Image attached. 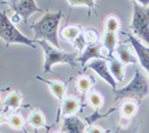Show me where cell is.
<instances>
[{"mask_svg":"<svg viewBox=\"0 0 149 133\" xmlns=\"http://www.w3.org/2000/svg\"><path fill=\"white\" fill-rule=\"evenodd\" d=\"M84 36H85V39H86V41H87V45H91V44L97 43L99 36H97L96 29H94V28L86 29V31L84 32Z\"/></svg>","mask_w":149,"mask_h":133,"instance_id":"cb8c5ba5","label":"cell"},{"mask_svg":"<svg viewBox=\"0 0 149 133\" xmlns=\"http://www.w3.org/2000/svg\"><path fill=\"white\" fill-rule=\"evenodd\" d=\"M137 4L142 7H148L149 5V0H140V1H137Z\"/></svg>","mask_w":149,"mask_h":133,"instance_id":"83f0119b","label":"cell"},{"mask_svg":"<svg viewBox=\"0 0 149 133\" xmlns=\"http://www.w3.org/2000/svg\"><path fill=\"white\" fill-rule=\"evenodd\" d=\"M88 103H89V105H91L92 107L99 108V107L103 104V99H102L101 94H99L97 92L92 91V92H89V94H88Z\"/></svg>","mask_w":149,"mask_h":133,"instance_id":"44dd1931","label":"cell"},{"mask_svg":"<svg viewBox=\"0 0 149 133\" xmlns=\"http://www.w3.org/2000/svg\"><path fill=\"white\" fill-rule=\"evenodd\" d=\"M87 133H104V131L96 126H91L87 128Z\"/></svg>","mask_w":149,"mask_h":133,"instance_id":"4316f807","label":"cell"},{"mask_svg":"<svg viewBox=\"0 0 149 133\" xmlns=\"http://www.w3.org/2000/svg\"><path fill=\"white\" fill-rule=\"evenodd\" d=\"M4 121V117H3V114H0V124H1Z\"/></svg>","mask_w":149,"mask_h":133,"instance_id":"f1b7e54d","label":"cell"},{"mask_svg":"<svg viewBox=\"0 0 149 133\" xmlns=\"http://www.w3.org/2000/svg\"><path fill=\"white\" fill-rule=\"evenodd\" d=\"M125 34L128 37V41L134 47V50L136 52V55H137V60L141 62L142 67L149 74V47L144 46L139 39H136L134 36L129 34V33H125Z\"/></svg>","mask_w":149,"mask_h":133,"instance_id":"ba28073f","label":"cell"},{"mask_svg":"<svg viewBox=\"0 0 149 133\" xmlns=\"http://www.w3.org/2000/svg\"><path fill=\"white\" fill-rule=\"evenodd\" d=\"M62 132L63 133H84L86 130V126L82 120H80L78 117H65L62 123Z\"/></svg>","mask_w":149,"mask_h":133,"instance_id":"30bf717a","label":"cell"},{"mask_svg":"<svg viewBox=\"0 0 149 133\" xmlns=\"http://www.w3.org/2000/svg\"><path fill=\"white\" fill-rule=\"evenodd\" d=\"M62 18V12H46V14L39 19L36 22L31 25V28L34 31L33 41H38L39 39H44L55 48L60 50L59 40H58V28L60 20Z\"/></svg>","mask_w":149,"mask_h":133,"instance_id":"6da1fadb","label":"cell"},{"mask_svg":"<svg viewBox=\"0 0 149 133\" xmlns=\"http://www.w3.org/2000/svg\"><path fill=\"white\" fill-rule=\"evenodd\" d=\"M0 38L5 41L6 46L11 44H22L35 48L34 41L19 32V29L12 22L11 18H8L7 14L3 11H0Z\"/></svg>","mask_w":149,"mask_h":133,"instance_id":"277c9868","label":"cell"},{"mask_svg":"<svg viewBox=\"0 0 149 133\" xmlns=\"http://www.w3.org/2000/svg\"><path fill=\"white\" fill-rule=\"evenodd\" d=\"M87 69L93 70L101 79H103L107 84H109L113 90H116V80L114 79V77L111 76L110 71H109V66H108V61L107 59H95L92 60L91 62H88L86 65Z\"/></svg>","mask_w":149,"mask_h":133,"instance_id":"8992f818","label":"cell"},{"mask_svg":"<svg viewBox=\"0 0 149 133\" xmlns=\"http://www.w3.org/2000/svg\"><path fill=\"white\" fill-rule=\"evenodd\" d=\"M28 124L32 125L33 127L35 128H41V127H45L46 125V120L44 118V114L38 111V110H34L29 117H28Z\"/></svg>","mask_w":149,"mask_h":133,"instance_id":"e0dca14e","label":"cell"},{"mask_svg":"<svg viewBox=\"0 0 149 133\" xmlns=\"http://www.w3.org/2000/svg\"><path fill=\"white\" fill-rule=\"evenodd\" d=\"M107 61H108V66H109V71L111 73V76L114 77V79L116 81H123L125 78V66L123 64L115 58L113 54H108L107 57Z\"/></svg>","mask_w":149,"mask_h":133,"instance_id":"8fae6325","label":"cell"},{"mask_svg":"<svg viewBox=\"0 0 149 133\" xmlns=\"http://www.w3.org/2000/svg\"><path fill=\"white\" fill-rule=\"evenodd\" d=\"M38 43L45 54V62H44V71L46 73L51 72L52 67L58 64H68L70 66H77V59L78 53H67L63 51H60L59 48H55L51 44H48L45 40H38Z\"/></svg>","mask_w":149,"mask_h":133,"instance_id":"3957f363","label":"cell"},{"mask_svg":"<svg viewBox=\"0 0 149 133\" xmlns=\"http://www.w3.org/2000/svg\"><path fill=\"white\" fill-rule=\"evenodd\" d=\"M69 5L70 6H87L89 8L95 7V1L93 0H69Z\"/></svg>","mask_w":149,"mask_h":133,"instance_id":"d4e9b609","label":"cell"},{"mask_svg":"<svg viewBox=\"0 0 149 133\" xmlns=\"http://www.w3.org/2000/svg\"><path fill=\"white\" fill-rule=\"evenodd\" d=\"M73 45L75 46L80 52H82L85 48H86V46H87V41H86V39H85V36H84V33H81V34L73 41Z\"/></svg>","mask_w":149,"mask_h":133,"instance_id":"484cf974","label":"cell"},{"mask_svg":"<svg viewBox=\"0 0 149 133\" xmlns=\"http://www.w3.org/2000/svg\"><path fill=\"white\" fill-rule=\"evenodd\" d=\"M102 45L108 50L109 54H113V51H115L118 46V37L116 33H110V32H104L103 38H102Z\"/></svg>","mask_w":149,"mask_h":133,"instance_id":"9a60e30c","label":"cell"},{"mask_svg":"<svg viewBox=\"0 0 149 133\" xmlns=\"http://www.w3.org/2000/svg\"><path fill=\"white\" fill-rule=\"evenodd\" d=\"M7 3L10 7L14 11V14L22 18L24 21H27V19L35 12L41 11V8L33 0H19V1H7Z\"/></svg>","mask_w":149,"mask_h":133,"instance_id":"52a82bcc","label":"cell"},{"mask_svg":"<svg viewBox=\"0 0 149 133\" xmlns=\"http://www.w3.org/2000/svg\"><path fill=\"white\" fill-rule=\"evenodd\" d=\"M8 124H10V126H11L12 128H14V130H21V128L24 127V119H22V117H21L20 114L14 113V114H12V116L10 117Z\"/></svg>","mask_w":149,"mask_h":133,"instance_id":"603a6c76","label":"cell"},{"mask_svg":"<svg viewBox=\"0 0 149 133\" xmlns=\"http://www.w3.org/2000/svg\"><path fill=\"white\" fill-rule=\"evenodd\" d=\"M133 19L130 28L135 34L149 45V7H142L133 1Z\"/></svg>","mask_w":149,"mask_h":133,"instance_id":"5b68a950","label":"cell"},{"mask_svg":"<svg viewBox=\"0 0 149 133\" xmlns=\"http://www.w3.org/2000/svg\"><path fill=\"white\" fill-rule=\"evenodd\" d=\"M104 28H106V32L116 33L120 29V21H119V19L116 17H114V15L108 17L107 20H106V24H104Z\"/></svg>","mask_w":149,"mask_h":133,"instance_id":"d6986e66","label":"cell"},{"mask_svg":"<svg viewBox=\"0 0 149 133\" xmlns=\"http://www.w3.org/2000/svg\"><path fill=\"white\" fill-rule=\"evenodd\" d=\"M80 107V103L77 98L74 97H68L65 98L61 102V112L63 117H70L72 114L77 113Z\"/></svg>","mask_w":149,"mask_h":133,"instance_id":"4fadbf2b","label":"cell"},{"mask_svg":"<svg viewBox=\"0 0 149 133\" xmlns=\"http://www.w3.org/2000/svg\"><path fill=\"white\" fill-rule=\"evenodd\" d=\"M113 93L115 94V100L133 98L141 104L143 99L149 94V81L146 76L137 69L135 70L133 80L122 88L113 90Z\"/></svg>","mask_w":149,"mask_h":133,"instance_id":"7a4b0ae2","label":"cell"},{"mask_svg":"<svg viewBox=\"0 0 149 133\" xmlns=\"http://www.w3.org/2000/svg\"><path fill=\"white\" fill-rule=\"evenodd\" d=\"M81 34V31H80V27L78 26H68V27H63L62 31L60 32V36L61 38L70 41L73 44V41L75 40Z\"/></svg>","mask_w":149,"mask_h":133,"instance_id":"2e32d148","label":"cell"},{"mask_svg":"<svg viewBox=\"0 0 149 133\" xmlns=\"http://www.w3.org/2000/svg\"><path fill=\"white\" fill-rule=\"evenodd\" d=\"M38 79H40V80L45 81V83L48 85V87H49V90H51L52 94H53L54 97H56L60 102H62V100H63V95H65V93H66V86H65V84H63V83L58 81V80H54V81L44 80V79H42V78H40V77H38Z\"/></svg>","mask_w":149,"mask_h":133,"instance_id":"5bb4252c","label":"cell"},{"mask_svg":"<svg viewBox=\"0 0 149 133\" xmlns=\"http://www.w3.org/2000/svg\"><path fill=\"white\" fill-rule=\"evenodd\" d=\"M22 102V97L19 92H12L11 94H8L4 102V105L6 107H10V108H18L20 106Z\"/></svg>","mask_w":149,"mask_h":133,"instance_id":"ac0fdd59","label":"cell"},{"mask_svg":"<svg viewBox=\"0 0 149 133\" xmlns=\"http://www.w3.org/2000/svg\"><path fill=\"white\" fill-rule=\"evenodd\" d=\"M102 43H94L91 45H87L86 48L82 51V53L78 57L77 61H79L82 66H86L88 64V61L91 60H95V59H106L103 57V54L101 53L102 50Z\"/></svg>","mask_w":149,"mask_h":133,"instance_id":"9c48e42d","label":"cell"},{"mask_svg":"<svg viewBox=\"0 0 149 133\" xmlns=\"http://www.w3.org/2000/svg\"><path fill=\"white\" fill-rule=\"evenodd\" d=\"M92 85H93V81H92V79H89L88 77H80V78L78 79V81H77V87H78V90H79L82 94L87 93V92L91 90Z\"/></svg>","mask_w":149,"mask_h":133,"instance_id":"ffe728a7","label":"cell"},{"mask_svg":"<svg viewBox=\"0 0 149 133\" xmlns=\"http://www.w3.org/2000/svg\"><path fill=\"white\" fill-rule=\"evenodd\" d=\"M121 113L125 117H133L136 113V104L133 102H126L121 106Z\"/></svg>","mask_w":149,"mask_h":133,"instance_id":"7402d4cb","label":"cell"},{"mask_svg":"<svg viewBox=\"0 0 149 133\" xmlns=\"http://www.w3.org/2000/svg\"><path fill=\"white\" fill-rule=\"evenodd\" d=\"M115 53H116V55H118V59H119L122 64H125V65H129V64L134 65V64H136V62L139 61L137 58H136V57L129 51V48H128L126 45H123V44H120V45L116 46Z\"/></svg>","mask_w":149,"mask_h":133,"instance_id":"7c38bea8","label":"cell"}]
</instances>
